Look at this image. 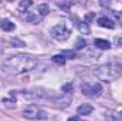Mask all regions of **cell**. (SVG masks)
Here are the masks:
<instances>
[{"instance_id": "18", "label": "cell", "mask_w": 122, "mask_h": 121, "mask_svg": "<svg viewBox=\"0 0 122 121\" xmlns=\"http://www.w3.org/2000/svg\"><path fill=\"white\" fill-rule=\"evenodd\" d=\"M115 44H117V46H122V38H118V37H117V38H115Z\"/></svg>"}, {"instance_id": "16", "label": "cell", "mask_w": 122, "mask_h": 121, "mask_svg": "<svg viewBox=\"0 0 122 121\" xmlns=\"http://www.w3.org/2000/svg\"><path fill=\"white\" fill-rule=\"evenodd\" d=\"M72 90H74L72 84H67V86H64V87H62V91H65V93H71Z\"/></svg>"}, {"instance_id": "4", "label": "cell", "mask_w": 122, "mask_h": 121, "mask_svg": "<svg viewBox=\"0 0 122 121\" xmlns=\"http://www.w3.org/2000/svg\"><path fill=\"white\" fill-rule=\"evenodd\" d=\"M71 34V27L67 24V22H62V23H58L57 26H54L51 29V36L60 41H64L70 37Z\"/></svg>"}, {"instance_id": "14", "label": "cell", "mask_w": 122, "mask_h": 121, "mask_svg": "<svg viewBox=\"0 0 122 121\" xmlns=\"http://www.w3.org/2000/svg\"><path fill=\"white\" fill-rule=\"evenodd\" d=\"M31 4H33L31 0H29V1H21V3H20V10H21V11H27V9L30 7Z\"/></svg>"}, {"instance_id": "1", "label": "cell", "mask_w": 122, "mask_h": 121, "mask_svg": "<svg viewBox=\"0 0 122 121\" xmlns=\"http://www.w3.org/2000/svg\"><path fill=\"white\" fill-rule=\"evenodd\" d=\"M37 64H38V61L33 56L17 54V56H13V57H10L4 61L3 70L6 73H10V74H23V73H27V71L33 70Z\"/></svg>"}, {"instance_id": "10", "label": "cell", "mask_w": 122, "mask_h": 121, "mask_svg": "<svg viewBox=\"0 0 122 121\" xmlns=\"http://www.w3.org/2000/svg\"><path fill=\"white\" fill-rule=\"evenodd\" d=\"M105 120L107 121H122L121 113H114V111H107L105 113Z\"/></svg>"}, {"instance_id": "15", "label": "cell", "mask_w": 122, "mask_h": 121, "mask_svg": "<svg viewBox=\"0 0 122 121\" xmlns=\"http://www.w3.org/2000/svg\"><path fill=\"white\" fill-rule=\"evenodd\" d=\"M87 46V43H85V40H82V38H80V40H77V44H75V49L77 50H80V49H84Z\"/></svg>"}, {"instance_id": "3", "label": "cell", "mask_w": 122, "mask_h": 121, "mask_svg": "<svg viewBox=\"0 0 122 121\" xmlns=\"http://www.w3.org/2000/svg\"><path fill=\"white\" fill-rule=\"evenodd\" d=\"M50 11L48 6L47 4H38V7L34 10V11H27L26 14H23V19L29 23H33V24H37L44 16H47Z\"/></svg>"}, {"instance_id": "7", "label": "cell", "mask_w": 122, "mask_h": 121, "mask_svg": "<svg viewBox=\"0 0 122 121\" xmlns=\"http://www.w3.org/2000/svg\"><path fill=\"white\" fill-rule=\"evenodd\" d=\"M98 24H99L101 27H104V29H114V27H115V23H114L111 19L105 17V16H102V17L98 19Z\"/></svg>"}, {"instance_id": "17", "label": "cell", "mask_w": 122, "mask_h": 121, "mask_svg": "<svg viewBox=\"0 0 122 121\" xmlns=\"http://www.w3.org/2000/svg\"><path fill=\"white\" fill-rule=\"evenodd\" d=\"M68 121H82V120H81V117H80V116H74V117H70Z\"/></svg>"}, {"instance_id": "6", "label": "cell", "mask_w": 122, "mask_h": 121, "mask_svg": "<svg viewBox=\"0 0 122 121\" xmlns=\"http://www.w3.org/2000/svg\"><path fill=\"white\" fill-rule=\"evenodd\" d=\"M23 116L29 120H46L48 117V114L44 110H40L37 107H29L23 111Z\"/></svg>"}, {"instance_id": "12", "label": "cell", "mask_w": 122, "mask_h": 121, "mask_svg": "<svg viewBox=\"0 0 122 121\" xmlns=\"http://www.w3.org/2000/svg\"><path fill=\"white\" fill-rule=\"evenodd\" d=\"M53 61H54L56 64H61V66H62V64L65 63V57H64L62 54H56V56L53 57Z\"/></svg>"}, {"instance_id": "13", "label": "cell", "mask_w": 122, "mask_h": 121, "mask_svg": "<svg viewBox=\"0 0 122 121\" xmlns=\"http://www.w3.org/2000/svg\"><path fill=\"white\" fill-rule=\"evenodd\" d=\"M78 29H80L81 33H84V34H88V33H90V27H88V24H87L85 22L80 23V24H78Z\"/></svg>"}, {"instance_id": "8", "label": "cell", "mask_w": 122, "mask_h": 121, "mask_svg": "<svg viewBox=\"0 0 122 121\" xmlns=\"http://www.w3.org/2000/svg\"><path fill=\"white\" fill-rule=\"evenodd\" d=\"M94 44L95 47H98L99 50H108L111 47V43L107 41V40H102V38H95L94 40Z\"/></svg>"}, {"instance_id": "5", "label": "cell", "mask_w": 122, "mask_h": 121, "mask_svg": "<svg viewBox=\"0 0 122 121\" xmlns=\"http://www.w3.org/2000/svg\"><path fill=\"white\" fill-rule=\"evenodd\" d=\"M81 91L87 97H98L102 93V86L98 83H82L81 84Z\"/></svg>"}, {"instance_id": "9", "label": "cell", "mask_w": 122, "mask_h": 121, "mask_svg": "<svg viewBox=\"0 0 122 121\" xmlns=\"http://www.w3.org/2000/svg\"><path fill=\"white\" fill-rule=\"evenodd\" d=\"M0 27H1V30H4V31H13L16 29V24L11 23V22L7 20V19H3V20L0 22Z\"/></svg>"}, {"instance_id": "2", "label": "cell", "mask_w": 122, "mask_h": 121, "mask_svg": "<svg viewBox=\"0 0 122 121\" xmlns=\"http://www.w3.org/2000/svg\"><path fill=\"white\" fill-rule=\"evenodd\" d=\"M95 76L102 80V81H114V80H118L122 76V66L118 63H107V64H102L99 66L97 70H95Z\"/></svg>"}, {"instance_id": "11", "label": "cell", "mask_w": 122, "mask_h": 121, "mask_svg": "<svg viewBox=\"0 0 122 121\" xmlns=\"http://www.w3.org/2000/svg\"><path fill=\"white\" fill-rule=\"evenodd\" d=\"M92 105L90 104H82V105H80L78 108H77V113L80 114V116H88V114H91L92 113Z\"/></svg>"}]
</instances>
